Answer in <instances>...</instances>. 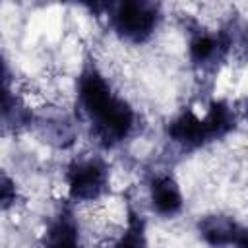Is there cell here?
I'll return each instance as SVG.
<instances>
[{"instance_id": "cell-8", "label": "cell", "mask_w": 248, "mask_h": 248, "mask_svg": "<svg viewBox=\"0 0 248 248\" xmlns=\"http://www.w3.org/2000/svg\"><path fill=\"white\" fill-rule=\"evenodd\" d=\"M219 48H221V43L211 35H196L190 41V56L196 64H205L213 60Z\"/></svg>"}, {"instance_id": "cell-3", "label": "cell", "mask_w": 248, "mask_h": 248, "mask_svg": "<svg viewBox=\"0 0 248 248\" xmlns=\"http://www.w3.org/2000/svg\"><path fill=\"white\" fill-rule=\"evenodd\" d=\"M155 25H157V8L149 2L128 0L118 4L112 14L114 31L130 43L145 41L153 33Z\"/></svg>"}, {"instance_id": "cell-4", "label": "cell", "mask_w": 248, "mask_h": 248, "mask_svg": "<svg viewBox=\"0 0 248 248\" xmlns=\"http://www.w3.org/2000/svg\"><path fill=\"white\" fill-rule=\"evenodd\" d=\"M68 192L76 202L99 198L107 188V169L97 159L78 161L68 169Z\"/></svg>"}, {"instance_id": "cell-12", "label": "cell", "mask_w": 248, "mask_h": 248, "mask_svg": "<svg viewBox=\"0 0 248 248\" xmlns=\"http://www.w3.org/2000/svg\"><path fill=\"white\" fill-rule=\"evenodd\" d=\"M246 118H248V107H246Z\"/></svg>"}, {"instance_id": "cell-7", "label": "cell", "mask_w": 248, "mask_h": 248, "mask_svg": "<svg viewBox=\"0 0 248 248\" xmlns=\"http://www.w3.org/2000/svg\"><path fill=\"white\" fill-rule=\"evenodd\" d=\"M45 248H79L76 225L68 215H60L50 225V229L46 232Z\"/></svg>"}, {"instance_id": "cell-9", "label": "cell", "mask_w": 248, "mask_h": 248, "mask_svg": "<svg viewBox=\"0 0 248 248\" xmlns=\"http://www.w3.org/2000/svg\"><path fill=\"white\" fill-rule=\"evenodd\" d=\"M114 248H147L145 234H143V221L136 215L130 217V225L126 232L120 236V240L114 244Z\"/></svg>"}, {"instance_id": "cell-6", "label": "cell", "mask_w": 248, "mask_h": 248, "mask_svg": "<svg viewBox=\"0 0 248 248\" xmlns=\"http://www.w3.org/2000/svg\"><path fill=\"white\" fill-rule=\"evenodd\" d=\"M242 229L236 227V223L223 215H209L200 221V234L203 240L215 248H223L229 244H234Z\"/></svg>"}, {"instance_id": "cell-1", "label": "cell", "mask_w": 248, "mask_h": 248, "mask_svg": "<svg viewBox=\"0 0 248 248\" xmlns=\"http://www.w3.org/2000/svg\"><path fill=\"white\" fill-rule=\"evenodd\" d=\"M79 101L103 143L112 145L124 140L134 128V110L112 93L95 68L83 70L79 78Z\"/></svg>"}, {"instance_id": "cell-11", "label": "cell", "mask_w": 248, "mask_h": 248, "mask_svg": "<svg viewBox=\"0 0 248 248\" xmlns=\"http://www.w3.org/2000/svg\"><path fill=\"white\" fill-rule=\"evenodd\" d=\"M238 248H248V231H240L236 242H234Z\"/></svg>"}, {"instance_id": "cell-5", "label": "cell", "mask_w": 248, "mask_h": 248, "mask_svg": "<svg viewBox=\"0 0 248 248\" xmlns=\"http://www.w3.org/2000/svg\"><path fill=\"white\" fill-rule=\"evenodd\" d=\"M151 203L161 215H174L182 207V194L172 176L161 174L151 180L149 186Z\"/></svg>"}, {"instance_id": "cell-2", "label": "cell", "mask_w": 248, "mask_h": 248, "mask_svg": "<svg viewBox=\"0 0 248 248\" xmlns=\"http://www.w3.org/2000/svg\"><path fill=\"white\" fill-rule=\"evenodd\" d=\"M232 128H234V116L231 108L225 103L217 101L209 107L203 118L196 116L190 110L182 112L178 118L170 122L169 136L184 147H200L207 141L223 138Z\"/></svg>"}, {"instance_id": "cell-10", "label": "cell", "mask_w": 248, "mask_h": 248, "mask_svg": "<svg viewBox=\"0 0 248 248\" xmlns=\"http://www.w3.org/2000/svg\"><path fill=\"white\" fill-rule=\"evenodd\" d=\"M14 200H16V188H14L12 180L4 174V176H2V205L8 207Z\"/></svg>"}]
</instances>
